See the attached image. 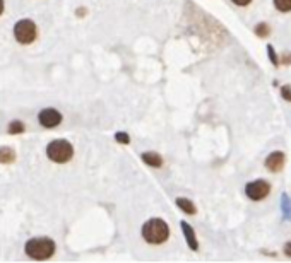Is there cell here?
I'll return each mask as SVG.
<instances>
[{"label":"cell","mask_w":291,"mask_h":263,"mask_svg":"<svg viewBox=\"0 0 291 263\" xmlns=\"http://www.w3.org/2000/svg\"><path fill=\"white\" fill-rule=\"evenodd\" d=\"M168 236H170L168 224L163 219H149L142 226V238L149 245H163L168 239Z\"/></svg>","instance_id":"cell-1"},{"label":"cell","mask_w":291,"mask_h":263,"mask_svg":"<svg viewBox=\"0 0 291 263\" xmlns=\"http://www.w3.org/2000/svg\"><path fill=\"white\" fill-rule=\"evenodd\" d=\"M46 155H48L50 161L63 164V162H69L70 159H72L74 149L67 140L58 138V140H53L48 143V147H46Z\"/></svg>","instance_id":"cell-3"},{"label":"cell","mask_w":291,"mask_h":263,"mask_svg":"<svg viewBox=\"0 0 291 263\" xmlns=\"http://www.w3.org/2000/svg\"><path fill=\"white\" fill-rule=\"evenodd\" d=\"M14 157H15V154L12 149H9V147H0V162H2V164L12 162Z\"/></svg>","instance_id":"cell-11"},{"label":"cell","mask_w":291,"mask_h":263,"mask_svg":"<svg viewBox=\"0 0 291 263\" xmlns=\"http://www.w3.org/2000/svg\"><path fill=\"white\" fill-rule=\"evenodd\" d=\"M24 250L33 260H48L55 253V243L50 238H33L26 243Z\"/></svg>","instance_id":"cell-2"},{"label":"cell","mask_w":291,"mask_h":263,"mask_svg":"<svg viewBox=\"0 0 291 263\" xmlns=\"http://www.w3.org/2000/svg\"><path fill=\"white\" fill-rule=\"evenodd\" d=\"M285 152L281 150H276V152H271L269 157L266 159V167L271 171V173H279V171L285 167Z\"/></svg>","instance_id":"cell-7"},{"label":"cell","mask_w":291,"mask_h":263,"mask_svg":"<svg viewBox=\"0 0 291 263\" xmlns=\"http://www.w3.org/2000/svg\"><path fill=\"white\" fill-rule=\"evenodd\" d=\"M115 138H117V142H120V143H129L130 142V137L127 133H123V132H118V133L115 135Z\"/></svg>","instance_id":"cell-16"},{"label":"cell","mask_w":291,"mask_h":263,"mask_svg":"<svg viewBox=\"0 0 291 263\" xmlns=\"http://www.w3.org/2000/svg\"><path fill=\"white\" fill-rule=\"evenodd\" d=\"M281 94H283V98H285L286 101H291V87L290 86H283Z\"/></svg>","instance_id":"cell-17"},{"label":"cell","mask_w":291,"mask_h":263,"mask_svg":"<svg viewBox=\"0 0 291 263\" xmlns=\"http://www.w3.org/2000/svg\"><path fill=\"white\" fill-rule=\"evenodd\" d=\"M14 36L21 45H29L36 39L38 36V27L36 24L29 19H22L14 26Z\"/></svg>","instance_id":"cell-4"},{"label":"cell","mask_w":291,"mask_h":263,"mask_svg":"<svg viewBox=\"0 0 291 263\" xmlns=\"http://www.w3.org/2000/svg\"><path fill=\"white\" fill-rule=\"evenodd\" d=\"M269 191H271V185L267 181H264V179H255V181L249 183V185L245 186L247 197L255 202L264 200L267 195H269Z\"/></svg>","instance_id":"cell-5"},{"label":"cell","mask_w":291,"mask_h":263,"mask_svg":"<svg viewBox=\"0 0 291 263\" xmlns=\"http://www.w3.org/2000/svg\"><path fill=\"white\" fill-rule=\"evenodd\" d=\"M3 12V0H0V14Z\"/></svg>","instance_id":"cell-21"},{"label":"cell","mask_w":291,"mask_h":263,"mask_svg":"<svg viewBox=\"0 0 291 263\" xmlns=\"http://www.w3.org/2000/svg\"><path fill=\"white\" fill-rule=\"evenodd\" d=\"M283 63H291V55L286 53L285 57H283Z\"/></svg>","instance_id":"cell-20"},{"label":"cell","mask_w":291,"mask_h":263,"mask_svg":"<svg viewBox=\"0 0 291 263\" xmlns=\"http://www.w3.org/2000/svg\"><path fill=\"white\" fill-rule=\"evenodd\" d=\"M177 205L180 207V209L183 210L185 214H195L197 212V209H195V205L190 200H187V198H177Z\"/></svg>","instance_id":"cell-10"},{"label":"cell","mask_w":291,"mask_h":263,"mask_svg":"<svg viewBox=\"0 0 291 263\" xmlns=\"http://www.w3.org/2000/svg\"><path fill=\"white\" fill-rule=\"evenodd\" d=\"M142 161L151 167H161L163 166V157L158 152H144L142 154Z\"/></svg>","instance_id":"cell-9"},{"label":"cell","mask_w":291,"mask_h":263,"mask_svg":"<svg viewBox=\"0 0 291 263\" xmlns=\"http://www.w3.org/2000/svg\"><path fill=\"white\" fill-rule=\"evenodd\" d=\"M7 130H9V133H21V132H24V123L15 120V122L9 123V129Z\"/></svg>","instance_id":"cell-13"},{"label":"cell","mask_w":291,"mask_h":263,"mask_svg":"<svg viewBox=\"0 0 291 263\" xmlns=\"http://www.w3.org/2000/svg\"><path fill=\"white\" fill-rule=\"evenodd\" d=\"M38 120H39V123L45 127V129H55L57 125H60L62 115L58 113L57 110H53V108H46V110L39 111Z\"/></svg>","instance_id":"cell-6"},{"label":"cell","mask_w":291,"mask_h":263,"mask_svg":"<svg viewBox=\"0 0 291 263\" xmlns=\"http://www.w3.org/2000/svg\"><path fill=\"white\" fill-rule=\"evenodd\" d=\"M231 2H235L237 5H240V7H245V5H249L252 0H231Z\"/></svg>","instance_id":"cell-18"},{"label":"cell","mask_w":291,"mask_h":263,"mask_svg":"<svg viewBox=\"0 0 291 263\" xmlns=\"http://www.w3.org/2000/svg\"><path fill=\"white\" fill-rule=\"evenodd\" d=\"M267 53H269L271 63H273V65H278V63H279V58H278V55L274 53V48H273V45H267Z\"/></svg>","instance_id":"cell-15"},{"label":"cell","mask_w":291,"mask_h":263,"mask_svg":"<svg viewBox=\"0 0 291 263\" xmlns=\"http://www.w3.org/2000/svg\"><path fill=\"white\" fill-rule=\"evenodd\" d=\"M254 31H255V34H257L259 38H267V36L271 34V27H269V24H266V22L257 24Z\"/></svg>","instance_id":"cell-12"},{"label":"cell","mask_w":291,"mask_h":263,"mask_svg":"<svg viewBox=\"0 0 291 263\" xmlns=\"http://www.w3.org/2000/svg\"><path fill=\"white\" fill-rule=\"evenodd\" d=\"M274 5L281 12H290L291 10V0H274Z\"/></svg>","instance_id":"cell-14"},{"label":"cell","mask_w":291,"mask_h":263,"mask_svg":"<svg viewBox=\"0 0 291 263\" xmlns=\"http://www.w3.org/2000/svg\"><path fill=\"white\" fill-rule=\"evenodd\" d=\"M182 231L185 234V239H187V245H189L190 250H199V243H197V238H195V233L194 229L189 226V222H182Z\"/></svg>","instance_id":"cell-8"},{"label":"cell","mask_w":291,"mask_h":263,"mask_svg":"<svg viewBox=\"0 0 291 263\" xmlns=\"http://www.w3.org/2000/svg\"><path fill=\"white\" fill-rule=\"evenodd\" d=\"M285 253L288 255V257H291V243H286L285 245Z\"/></svg>","instance_id":"cell-19"}]
</instances>
